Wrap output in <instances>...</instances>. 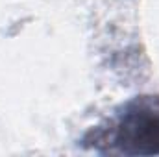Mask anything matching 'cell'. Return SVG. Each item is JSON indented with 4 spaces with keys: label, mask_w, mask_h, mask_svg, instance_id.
<instances>
[{
    "label": "cell",
    "mask_w": 159,
    "mask_h": 157,
    "mask_svg": "<svg viewBox=\"0 0 159 157\" xmlns=\"http://www.w3.org/2000/svg\"><path fill=\"white\" fill-rule=\"evenodd\" d=\"M115 144L129 155L159 154V111L128 113L117 128Z\"/></svg>",
    "instance_id": "obj_1"
}]
</instances>
